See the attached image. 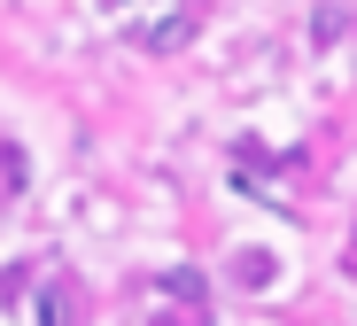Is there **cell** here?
Here are the masks:
<instances>
[{
    "instance_id": "obj_1",
    "label": "cell",
    "mask_w": 357,
    "mask_h": 326,
    "mask_svg": "<svg viewBox=\"0 0 357 326\" xmlns=\"http://www.w3.org/2000/svg\"><path fill=\"white\" fill-rule=\"evenodd\" d=\"M187 39H195V16H187V8H163V16L140 24V47H148V54H178Z\"/></svg>"
},
{
    "instance_id": "obj_2",
    "label": "cell",
    "mask_w": 357,
    "mask_h": 326,
    "mask_svg": "<svg viewBox=\"0 0 357 326\" xmlns=\"http://www.w3.org/2000/svg\"><path fill=\"white\" fill-rule=\"evenodd\" d=\"M233 272H241V288H272V256H264V249H249Z\"/></svg>"
},
{
    "instance_id": "obj_3",
    "label": "cell",
    "mask_w": 357,
    "mask_h": 326,
    "mask_svg": "<svg viewBox=\"0 0 357 326\" xmlns=\"http://www.w3.org/2000/svg\"><path fill=\"white\" fill-rule=\"evenodd\" d=\"M163 288H171V295H187V303H202V280H195V272H163Z\"/></svg>"
},
{
    "instance_id": "obj_4",
    "label": "cell",
    "mask_w": 357,
    "mask_h": 326,
    "mask_svg": "<svg viewBox=\"0 0 357 326\" xmlns=\"http://www.w3.org/2000/svg\"><path fill=\"white\" fill-rule=\"evenodd\" d=\"M39 318H47V326H63V288H47V303H39Z\"/></svg>"
}]
</instances>
